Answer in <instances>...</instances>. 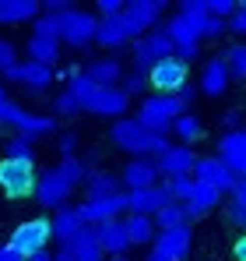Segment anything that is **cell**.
Here are the masks:
<instances>
[{
  "label": "cell",
  "mask_w": 246,
  "mask_h": 261,
  "mask_svg": "<svg viewBox=\"0 0 246 261\" xmlns=\"http://www.w3.org/2000/svg\"><path fill=\"white\" fill-rule=\"evenodd\" d=\"M169 130H176V138L183 141V148H190V145H197V141L204 138V120L194 117V113H183V117L172 120V127H169Z\"/></svg>",
  "instance_id": "obj_28"
},
{
  "label": "cell",
  "mask_w": 246,
  "mask_h": 261,
  "mask_svg": "<svg viewBox=\"0 0 246 261\" xmlns=\"http://www.w3.org/2000/svg\"><path fill=\"white\" fill-rule=\"evenodd\" d=\"M84 78L91 82V85H99V88H113L116 82L123 78V67H120V60H113V57H99V60H91L88 67L81 71Z\"/></svg>",
  "instance_id": "obj_22"
},
{
  "label": "cell",
  "mask_w": 246,
  "mask_h": 261,
  "mask_svg": "<svg viewBox=\"0 0 246 261\" xmlns=\"http://www.w3.org/2000/svg\"><path fill=\"white\" fill-rule=\"evenodd\" d=\"M123 4L120 0H99L95 4V14H99V21H106V18H120Z\"/></svg>",
  "instance_id": "obj_41"
},
{
  "label": "cell",
  "mask_w": 246,
  "mask_h": 261,
  "mask_svg": "<svg viewBox=\"0 0 246 261\" xmlns=\"http://www.w3.org/2000/svg\"><path fill=\"white\" fill-rule=\"evenodd\" d=\"M0 124L14 127V134H25L28 141H36L39 134H53V130H56V120H53V117L28 113V110H25V106H18V102L0 106Z\"/></svg>",
  "instance_id": "obj_6"
},
{
  "label": "cell",
  "mask_w": 246,
  "mask_h": 261,
  "mask_svg": "<svg viewBox=\"0 0 246 261\" xmlns=\"http://www.w3.org/2000/svg\"><path fill=\"white\" fill-rule=\"evenodd\" d=\"M81 229H88L81 219V208L78 205H64V208H56V216L49 219V233H53V240H60V244H67L71 237H78Z\"/></svg>",
  "instance_id": "obj_19"
},
{
  "label": "cell",
  "mask_w": 246,
  "mask_h": 261,
  "mask_svg": "<svg viewBox=\"0 0 246 261\" xmlns=\"http://www.w3.org/2000/svg\"><path fill=\"white\" fill-rule=\"evenodd\" d=\"M159 184V173H155V163L151 159H127L120 173V187L127 191H144V187H155Z\"/></svg>",
  "instance_id": "obj_20"
},
{
  "label": "cell",
  "mask_w": 246,
  "mask_h": 261,
  "mask_svg": "<svg viewBox=\"0 0 246 261\" xmlns=\"http://www.w3.org/2000/svg\"><path fill=\"white\" fill-rule=\"evenodd\" d=\"M67 95L78 102V110H84V113H95V117H113V120H120L123 113H127V106H130V99L120 92V85L99 88V85H91L81 71H71Z\"/></svg>",
  "instance_id": "obj_1"
},
{
  "label": "cell",
  "mask_w": 246,
  "mask_h": 261,
  "mask_svg": "<svg viewBox=\"0 0 246 261\" xmlns=\"http://www.w3.org/2000/svg\"><path fill=\"white\" fill-rule=\"evenodd\" d=\"M36 201L39 205H46V208H64L67 205V198L74 194V187H71V180L60 173L56 166L53 170H46V173H39L36 176Z\"/></svg>",
  "instance_id": "obj_11"
},
{
  "label": "cell",
  "mask_w": 246,
  "mask_h": 261,
  "mask_svg": "<svg viewBox=\"0 0 246 261\" xmlns=\"http://www.w3.org/2000/svg\"><path fill=\"white\" fill-rule=\"evenodd\" d=\"M81 208V219L84 226H99V222H113V219H120V212H127V205H123V191L120 194H109V198H88Z\"/></svg>",
  "instance_id": "obj_17"
},
{
  "label": "cell",
  "mask_w": 246,
  "mask_h": 261,
  "mask_svg": "<svg viewBox=\"0 0 246 261\" xmlns=\"http://www.w3.org/2000/svg\"><path fill=\"white\" fill-rule=\"evenodd\" d=\"M84 191L88 198H109V194H120V176L109 173V170H91L88 180H84Z\"/></svg>",
  "instance_id": "obj_25"
},
{
  "label": "cell",
  "mask_w": 246,
  "mask_h": 261,
  "mask_svg": "<svg viewBox=\"0 0 246 261\" xmlns=\"http://www.w3.org/2000/svg\"><path fill=\"white\" fill-rule=\"evenodd\" d=\"M36 166L32 163H14V159H0V194L7 198H28L36 191Z\"/></svg>",
  "instance_id": "obj_9"
},
{
  "label": "cell",
  "mask_w": 246,
  "mask_h": 261,
  "mask_svg": "<svg viewBox=\"0 0 246 261\" xmlns=\"http://www.w3.org/2000/svg\"><path fill=\"white\" fill-rule=\"evenodd\" d=\"M95 25L99 18L84 7H71L67 14H60V43L74 46V49H84V46L95 39Z\"/></svg>",
  "instance_id": "obj_8"
},
{
  "label": "cell",
  "mask_w": 246,
  "mask_h": 261,
  "mask_svg": "<svg viewBox=\"0 0 246 261\" xmlns=\"http://www.w3.org/2000/svg\"><path fill=\"white\" fill-rule=\"evenodd\" d=\"M91 43H99L102 49H116V46L127 43L120 18H106V21H99V25H95V39H91Z\"/></svg>",
  "instance_id": "obj_30"
},
{
  "label": "cell",
  "mask_w": 246,
  "mask_h": 261,
  "mask_svg": "<svg viewBox=\"0 0 246 261\" xmlns=\"http://www.w3.org/2000/svg\"><path fill=\"white\" fill-rule=\"evenodd\" d=\"M11 99H7V92H4V82H0V106H7Z\"/></svg>",
  "instance_id": "obj_48"
},
{
  "label": "cell",
  "mask_w": 246,
  "mask_h": 261,
  "mask_svg": "<svg viewBox=\"0 0 246 261\" xmlns=\"http://www.w3.org/2000/svg\"><path fill=\"white\" fill-rule=\"evenodd\" d=\"M225 32H236V36H246V7L239 4L229 18H225Z\"/></svg>",
  "instance_id": "obj_39"
},
{
  "label": "cell",
  "mask_w": 246,
  "mask_h": 261,
  "mask_svg": "<svg viewBox=\"0 0 246 261\" xmlns=\"http://www.w3.org/2000/svg\"><path fill=\"white\" fill-rule=\"evenodd\" d=\"M144 82L155 88V95H176L183 85H190V67L179 64L176 57H165V60L155 64V67H148Z\"/></svg>",
  "instance_id": "obj_7"
},
{
  "label": "cell",
  "mask_w": 246,
  "mask_h": 261,
  "mask_svg": "<svg viewBox=\"0 0 246 261\" xmlns=\"http://www.w3.org/2000/svg\"><path fill=\"white\" fill-rule=\"evenodd\" d=\"M229 194H232V201H229V222L239 229V226H246V180H236Z\"/></svg>",
  "instance_id": "obj_33"
},
{
  "label": "cell",
  "mask_w": 246,
  "mask_h": 261,
  "mask_svg": "<svg viewBox=\"0 0 246 261\" xmlns=\"http://www.w3.org/2000/svg\"><path fill=\"white\" fill-rule=\"evenodd\" d=\"M74 148H78V134H60V152H64V159H71L74 155Z\"/></svg>",
  "instance_id": "obj_43"
},
{
  "label": "cell",
  "mask_w": 246,
  "mask_h": 261,
  "mask_svg": "<svg viewBox=\"0 0 246 261\" xmlns=\"http://www.w3.org/2000/svg\"><path fill=\"white\" fill-rule=\"evenodd\" d=\"M151 163H155V173L162 176V180H172V176H190V173H194V163H197V155H194V148L169 145L162 155H155Z\"/></svg>",
  "instance_id": "obj_14"
},
{
  "label": "cell",
  "mask_w": 246,
  "mask_h": 261,
  "mask_svg": "<svg viewBox=\"0 0 246 261\" xmlns=\"http://www.w3.org/2000/svg\"><path fill=\"white\" fill-rule=\"evenodd\" d=\"M53 113H56V117H78L81 110H78V102H74L67 92H60V95L53 99ZM56 117H53V120H56Z\"/></svg>",
  "instance_id": "obj_37"
},
{
  "label": "cell",
  "mask_w": 246,
  "mask_h": 261,
  "mask_svg": "<svg viewBox=\"0 0 246 261\" xmlns=\"http://www.w3.org/2000/svg\"><path fill=\"white\" fill-rule=\"evenodd\" d=\"M190 176H194L197 184H207V187H214L218 194H229V191H232V184H236V176L229 173V170H225V166H222L214 155H204V159H197V163H194V173H190Z\"/></svg>",
  "instance_id": "obj_18"
},
{
  "label": "cell",
  "mask_w": 246,
  "mask_h": 261,
  "mask_svg": "<svg viewBox=\"0 0 246 261\" xmlns=\"http://www.w3.org/2000/svg\"><path fill=\"white\" fill-rule=\"evenodd\" d=\"M246 258V240H239V244H236V261H243Z\"/></svg>",
  "instance_id": "obj_46"
},
{
  "label": "cell",
  "mask_w": 246,
  "mask_h": 261,
  "mask_svg": "<svg viewBox=\"0 0 246 261\" xmlns=\"http://www.w3.org/2000/svg\"><path fill=\"white\" fill-rule=\"evenodd\" d=\"M162 14H165V4H162V0H130V4H123L120 25H123L127 43H130V39H141L144 32H151V29L159 25V18H162Z\"/></svg>",
  "instance_id": "obj_3"
},
{
  "label": "cell",
  "mask_w": 246,
  "mask_h": 261,
  "mask_svg": "<svg viewBox=\"0 0 246 261\" xmlns=\"http://www.w3.org/2000/svg\"><path fill=\"white\" fill-rule=\"evenodd\" d=\"M120 222H123V237H127L130 247H141V244H151V240H155V226H151V219L127 216V219H120Z\"/></svg>",
  "instance_id": "obj_26"
},
{
  "label": "cell",
  "mask_w": 246,
  "mask_h": 261,
  "mask_svg": "<svg viewBox=\"0 0 246 261\" xmlns=\"http://www.w3.org/2000/svg\"><path fill=\"white\" fill-rule=\"evenodd\" d=\"M4 78H7V82H14V85H21V60H18L14 67H7V71H4Z\"/></svg>",
  "instance_id": "obj_44"
},
{
  "label": "cell",
  "mask_w": 246,
  "mask_h": 261,
  "mask_svg": "<svg viewBox=\"0 0 246 261\" xmlns=\"http://www.w3.org/2000/svg\"><path fill=\"white\" fill-rule=\"evenodd\" d=\"M32 25H36V32H32V36L60 43V14H39V18H36Z\"/></svg>",
  "instance_id": "obj_36"
},
{
  "label": "cell",
  "mask_w": 246,
  "mask_h": 261,
  "mask_svg": "<svg viewBox=\"0 0 246 261\" xmlns=\"http://www.w3.org/2000/svg\"><path fill=\"white\" fill-rule=\"evenodd\" d=\"M102 261H130L127 254H116V258H102Z\"/></svg>",
  "instance_id": "obj_50"
},
{
  "label": "cell",
  "mask_w": 246,
  "mask_h": 261,
  "mask_svg": "<svg viewBox=\"0 0 246 261\" xmlns=\"http://www.w3.org/2000/svg\"><path fill=\"white\" fill-rule=\"evenodd\" d=\"M60 251H64L67 258H74V261H102V251H99L95 240H91V229H81L78 237H71L67 244H60Z\"/></svg>",
  "instance_id": "obj_24"
},
{
  "label": "cell",
  "mask_w": 246,
  "mask_h": 261,
  "mask_svg": "<svg viewBox=\"0 0 246 261\" xmlns=\"http://www.w3.org/2000/svg\"><path fill=\"white\" fill-rule=\"evenodd\" d=\"M25 53H28V60H32V64H42V67H56V60H60V43L32 36V39H28V46H25Z\"/></svg>",
  "instance_id": "obj_27"
},
{
  "label": "cell",
  "mask_w": 246,
  "mask_h": 261,
  "mask_svg": "<svg viewBox=\"0 0 246 261\" xmlns=\"http://www.w3.org/2000/svg\"><path fill=\"white\" fill-rule=\"evenodd\" d=\"M14 64H18V46L0 39V74H4L7 67H14Z\"/></svg>",
  "instance_id": "obj_40"
},
{
  "label": "cell",
  "mask_w": 246,
  "mask_h": 261,
  "mask_svg": "<svg viewBox=\"0 0 246 261\" xmlns=\"http://www.w3.org/2000/svg\"><path fill=\"white\" fill-rule=\"evenodd\" d=\"M176 117H183V106L172 99V95H148L144 102H141V110H137V124L144 130H151V134H169V127H172V120Z\"/></svg>",
  "instance_id": "obj_4"
},
{
  "label": "cell",
  "mask_w": 246,
  "mask_h": 261,
  "mask_svg": "<svg viewBox=\"0 0 246 261\" xmlns=\"http://www.w3.org/2000/svg\"><path fill=\"white\" fill-rule=\"evenodd\" d=\"M28 261H53V254H49V251H42V254H36V258H28Z\"/></svg>",
  "instance_id": "obj_47"
},
{
  "label": "cell",
  "mask_w": 246,
  "mask_h": 261,
  "mask_svg": "<svg viewBox=\"0 0 246 261\" xmlns=\"http://www.w3.org/2000/svg\"><path fill=\"white\" fill-rule=\"evenodd\" d=\"M21 85L32 88V92L49 88L53 85V67H42V64H32V60H21Z\"/></svg>",
  "instance_id": "obj_31"
},
{
  "label": "cell",
  "mask_w": 246,
  "mask_h": 261,
  "mask_svg": "<svg viewBox=\"0 0 246 261\" xmlns=\"http://www.w3.org/2000/svg\"><path fill=\"white\" fill-rule=\"evenodd\" d=\"M214 159L236 176V180H243V173H246V130H225L218 138Z\"/></svg>",
  "instance_id": "obj_12"
},
{
  "label": "cell",
  "mask_w": 246,
  "mask_h": 261,
  "mask_svg": "<svg viewBox=\"0 0 246 261\" xmlns=\"http://www.w3.org/2000/svg\"><path fill=\"white\" fill-rule=\"evenodd\" d=\"M123 205H127V212H130V216L151 219L159 208L169 205V191H165V184L144 187V191H123Z\"/></svg>",
  "instance_id": "obj_13"
},
{
  "label": "cell",
  "mask_w": 246,
  "mask_h": 261,
  "mask_svg": "<svg viewBox=\"0 0 246 261\" xmlns=\"http://www.w3.org/2000/svg\"><path fill=\"white\" fill-rule=\"evenodd\" d=\"M88 229H91V240H95V247L102 251V258H116V254H127V251H130V244H127V237H123L120 219L99 222V226H88Z\"/></svg>",
  "instance_id": "obj_16"
},
{
  "label": "cell",
  "mask_w": 246,
  "mask_h": 261,
  "mask_svg": "<svg viewBox=\"0 0 246 261\" xmlns=\"http://www.w3.org/2000/svg\"><path fill=\"white\" fill-rule=\"evenodd\" d=\"M49 240H53L49 219H28V222H21V226L11 233L7 247H11L21 261H28V258H36V254H42V251L49 247Z\"/></svg>",
  "instance_id": "obj_5"
},
{
  "label": "cell",
  "mask_w": 246,
  "mask_h": 261,
  "mask_svg": "<svg viewBox=\"0 0 246 261\" xmlns=\"http://www.w3.org/2000/svg\"><path fill=\"white\" fill-rule=\"evenodd\" d=\"M0 261H21V258H18V254H14L7 244H0Z\"/></svg>",
  "instance_id": "obj_45"
},
{
  "label": "cell",
  "mask_w": 246,
  "mask_h": 261,
  "mask_svg": "<svg viewBox=\"0 0 246 261\" xmlns=\"http://www.w3.org/2000/svg\"><path fill=\"white\" fill-rule=\"evenodd\" d=\"M144 85H148V82H144V74H137V71H130V74L123 78L120 92L127 95V99H134V95H141V92H144Z\"/></svg>",
  "instance_id": "obj_38"
},
{
  "label": "cell",
  "mask_w": 246,
  "mask_h": 261,
  "mask_svg": "<svg viewBox=\"0 0 246 261\" xmlns=\"http://www.w3.org/2000/svg\"><path fill=\"white\" fill-rule=\"evenodd\" d=\"M109 138H113V145L127 152L130 159H148V155H162L165 148H169V141H165L162 134H151V130H144L134 117H120L113 130H109Z\"/></svg>",
  "instance_id": "obj_2"
},
{
  "label": "cell",
  "mask_w": 246,
  "mask_h": 261,
  "mask_svg": "<svg viewBox=\"0 0 246 261\" xmlns=\"http://www.w3.org/2000/svg\"><path fill=\"white\" fill-rule=\"evenodd\" d=\"M222 198H225V194H218L214 187H207V184H197V180H194V187H190V194H187V201H183V212H187V219L207 216L211 208L222 205Z\"/></svg>",
  "instance_id": "obj_21"
},
{
  "label": "cell",
  "mask_w": 246,
  "mask_h": 261,
  "mask_svg": "<svg viewBox=\"0 0 246 261\" xmlns=\"http://www.w3.org/2000/svg\"><path fill=\"white\" fill-rule=\"evenodd\" d=\"M165 57H172V43L162 29H151L141 39H134V71L137 74H148V67H155Z\"/></svg>",
  "instance_id": "obj_10"
},
{
  "label": "cell",
  "mask_w": 246,
  "mask_h": 261,
  "mask_svg": "<svg viewBox=\"0 0 246 261\" xmlns=\"http://www.w3.org/2000/svg\"><path fill=\"white\" fill-rule=\"evenodd\" d=\"M190 244H194V233H190V226H183V229H169V233H155V240H151V251L165 261H183L190 254Z\"/></svg>",
  "instance_id": "obj_15"
},
{
  "label": "cell",
  "mask_w": 246,
  "mask_h": 261,
  "mask_svg": "<svg viewBox=\"0 0 246 261\" xmlns=\"http://www.w3.org/2000/svg\"><path fill=\"white\" fill-rule=\"evenodd\" d=\"M53 261H74V258H67L64 251H56V254H53Z\"/></svg>",
  "instance_id": "obj_49"
},
{
  "label": "cell",
  "mask_w": 246,
  "mask_h": 261,
  "mask_svg": "<svg viewBox=\"0 0 246 261\" xmlns=\"http://www.w3.org/2000/svg\"><path fill=\"white\" fill-rule=\"evenodd\" d=\"M222 60H225V67H229V78H232V82H243L246 78V46L243 43L229 46V49L222 53Z\"/></svg>",
  "instance_id": "obj_34"
},
{
  "label": "cell",
  "mask_w": 246,
  "mask_h": 261,
  "mask_svg": "<svg viewBox=\"0 0 246 261\" xmlns=\"http://www.w3.org/2000/svg\"><path fill=\"white\" fill-rule=\"evenodd\" d=\"M229 67H225V60L222 57H211L204 60V71H201V92L204 95H222L225 88H229Z\"/></svg>",
  "instance_id": "obj_23"
},
{
  "label": "cell",
  "mask_w": 246,
  "mask_h": 261,
  "mask_svg": "<svg viewBox=\"0 0 246 261\" xmlns=\"http://www.w3.org/2000/svg\"><path fill=\"white\" fill-rule=\"evenodd\" d=\"M4 159H14V163H32L36 159V145L25 138V134H11L4 141Z\"/></svg>",
  "instance_id": "obj_32"
},
{
  "label": "cell",
  "mask_w": 246,
  "mask_h": 261,
  "mask_svg": "<svg viewBox=\"0 0 246 261\" xmlns=\"http://www.w3.org/2000/svg\"><path fill=\"white\" fill-rule=\"evenodd\" d=\"M222 36H225V21L207 14L204 18V39H222Z\"/></svg>",
  "instance_id": "obj_42"
},
{
  "label": "cell",
  "mask_w": 246,
  "mask_h": 261,
  "mask_svg": "<svg viewBox=\"0 0 246 261\" xmlns=\"http://www.w3.org/2000/svg\"><path fill=\"white\" fill-rule=\"evenodd\" d=\"M56 170H60V173L71 180V187H81L84 180H88V173H91V170H88V159H81V155H71V159H64Z\"/></svg>",
  "instance_id": "obj_35"
},
{
  "label": "cell",
  "mask_w": 246,
  "mask_h": 261,
  "mask_svg": "<svg viewBox=\"0 0 246 261\" xmlns=\"http://www.w3.org/2000/svg\"><path fill=\"white\" fill-rule=\"evenodd\" d=\"M151 226H155L159 233H169V229H183V226H190V219H187V212H183V205L169 201L165 208H159V212L151 216Z\"/></svg>",
  "instance_id": "obj_29"
}]
</instances>
